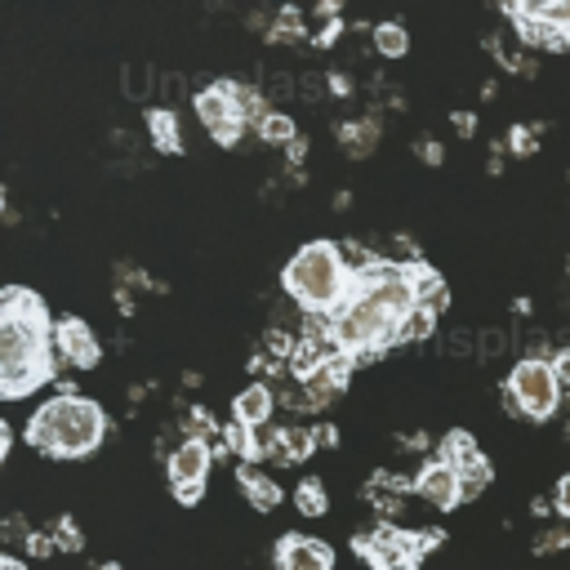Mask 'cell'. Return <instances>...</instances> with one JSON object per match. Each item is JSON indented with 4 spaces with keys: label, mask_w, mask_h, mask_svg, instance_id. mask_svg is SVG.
<instances>
[{
    "label": "cell",
    "mask_w": 570,
    "mask_h": 570,
    "mask_svg": "<svg viewBox=\"0 0 570 570\" xmlns=\"http://www.w3.org/2000/svg\"><path fill=\"white\" fill-rule=\"evenodd\" d=\"M223 89H227V98H232V107H236L240 125H245V120H263V116H267V107H263V94H258L254 85H236V80H223Z\"/></svg>",
    "instance_id": "cell-15"
},
{
    "label": "cell",
    "mask_w": 570,
    "mask_h": 570,
    "mask_svg": "<svg viewBox=\"0 0 570 570\" xmlns=\"http://www.w3.org/2000/svg\"><path fill=\"white\" fill-rule=\"evenodd\" d=\"M374 49H379L383 58H401V53L410 49L405 27H401V22H379V27H374Z\"/></svg>",
    "instance_id": "cell-20"
},
{
    "label": "cell",
    "mask_w": 570,
    "mask_h": 570,
    "mask_svg": "<svg viewBox=\"0 0 570 570\" xmlns=\"http://www.w3.org/2000/svg\"><path fill=\"white\" fill-rule=\"evenodd\" d=\"M107 436V414L98 401L76 396V392H58L49 396L31 419H27V441L45 454L58 459H85L102 445Z\"/></svg>",
    "instance_id": "cell-2"
},
{
    "label": "cell",
    "mask_w": 570,
    "mask_h": 570,
    "mask_svg": "<svg viewBox=\"0 0 570 570\" xmlns=\"http://www.w3.org/2000/svg\"><path fill=\"white\" fill-rule=\"evenodd\" d=\"M196 116H200V125H205L223 147H236V138H240V116H236V107H232V98H227L223 85L196 94Z\"/></svg>",
    "instance_id": "cell-7"
},
{
    "label": "cell",
    "mask_w": 570,
    "mask_h": 570,
    "mask_svg": "<svg viewBox=\"0 0 570 570\" xmlns=\"http://www.w3.org/2000/svg\"><path fill=\"white\" fill-rule=\"evenodd\" d=\"M517 156H525V151H534V129H525V125H517L512 129V142H508Z\"/></svg>",
    "instance_id": "cell-27"
},
{
    "label": "cell",
    "mask_w": 570,
    "mask_h": 570,
    "mask_svg": "<svg viewBox=\"0 0 570 570\" xmlns=\"http://www.w3.org/2000/svg\"><path fill=\"white\" fill-rule=\"evenodd\" d=\"M272 387L267 383H249V387H240L236 392V401H232V423H240V428H267V419H272Z\"/></svg>",
    "instance_id": "cell-11"
},
{
    "label": "cell",
    "mask_w": 570,
    "mask_h": 570,
    "mask_svg": "<svg viewBox=\"0 0 570 570\" xmlns=\"http://www.w3.org/2000/svg\"><path fill=\"white\" fill-rule=\"evenodd\" d=\"M294 508H298L303 517H321V512L330 508V494H325L321 476H307V481H298V490H294Z\"/></svg>",
    "instance_id": "cell-17"
},
{
    "label": "cell",
    "mask_w": 570,
    "mask_h": 570,
    "mask_svg": "<svg viewBox=\"0 0 570 570\" xmlns=\"http://www.w3.org/2000/svg\"><path fill=\"white\" fill-rule=\"evenodd\" d=\"M490 476H494V468H490L485 459L463 463V468H459V494H463V503H468V499H476V494L490 485Z\"/></svg>",
    "instance_id": "cell-19"
},
{
    "label": "cell",
    "mask_w": 570,
    "mask_h": 570,
    "mask_svg": "<svg viewBox=\"0 0 570 570\" xmlns=\"http://www.w3.org/2000/svg\"><path fill=\"white\" fill-rule=\"evenodd\" d=\"M454 125H459L463 134H472V129H476V116H472V111H454Z\"/></svg>",
    "instance_id": "cell-33"
},
{
    "label": "cell",
    "mask_w": 570,
    "mask_h": 570,
    "mask_svg": "<svg viewBox=\"0 0 570 570\" xmlns=\"http://www.w3.org/2000/svg\"><path fill=\"white\" fill-rule=\"evenodd\" d=\"M352 548L370 561V570H414L419 566V534H410V530L379 525V530L352 539Z\"/></svg>",
    "instance_id": "cell-5"
},
{
    "label": "cell",
    "mask_w": 570,
    "mask_h": 570,
    "mask_svg": "<svg viewBox=\"0 0 570 570\" xmlns=\"http://www.w3.org/2000/svg\"><path fill=\"white\" fill-rule=\"evenodd\" d=\"M419 156H423V160H441V147H436V142H419Z\"/></svg>",
    "instance_id": "cell-35"
},
{
    "label": "cell",
    "mask_w": 570,
    "mask_h": 570,
    "mask_svg": "<svg viewBox=\"0 0 570 570\" xmlns=\"http://www.w3.org/2000/svg\"><path fill=\"white\" fill-rule=\"evenodd\" d=\"M374 134H379V125H374V120H361V125H343V147H347L352 156H365V151L374 147Z\"/></svg>",
    "instance_id": "cell-23"
},
{
    "label": "cell",
    "mask_w": 570,
    "mask_h": 570,
    "mask_svg": "<svg viewBox=\"0 0 570 570\" xmlns=\"http://www.w3.org/2000/svg\"><path fill=\"white\" fill-rule=\"evenodd\" d=\"M432 325H436V312L419 303V307L396 325V343H419V338H428V334H432Z\"/></svg>",
    "instance_id": "cell-18"
},
{
    "label": "cell",
    "mask_w": 570,
    "mask_h": 570,
    "mask_svg": "<svg viewBox=\"0 0 570 570\" xmlns=\"http://www.w3.org/2000/svg\"><path fill=\"white\" fill-rule=\"evenodd\" d=\"M534 18L570 40V0H534Z\"/></svg>",
    "instance_id": "cell-22"
},
{
    "label": "cell",
    "mask_w": 570,
    "mask_h": 570,
    "mask_svg": "<svg viewBox=\"0 0 570 570\" xmlns=\"http://www.w3.org/2000/svg\"><path fill=\"white\" fill-rule=\"evenodd\" d=\"M18 534H22V517H9L4 521V539H18Z\"/></svg>",
    "instance_id": "cell-36"
},
{
    "label": "cell",
    "mask_w": 570,
    "mask_h": 570,
    "mask_svg": "<svg viewBox=\"0 0 570 570\" xmlns=\"http://www.w3.org/2000/svg\"><path fill=\"white\" fill-rule=\"evenodd\" d=\"M436 459H445V463H454V468H463V463L481 459V450H476V436H472L468 428H450V432L441 436V454H436Z\"/></svg>",
    "instance_id": "cell-14"
},
{
    "label": "cell",
    "mask_w": 570,
    "mask_h": 570,
    "mask_svg": "<svg viewBox=\"0 0 570 570\" xmlns=\"http://www.w3.org/2000/svg\"><path fill=\"white\" fill-rule=\"evenodd\" d=\"M557 548H570V530H543L539 539H534V552L543 557V552H557Z\"/></svg>",
    "instance_id": "cell-25"
},
{
    "label": "cell",
    "mask_w": 570,
    "mask_h": 570,
    "mask_svg": "<svg viewBox=\"0 0 570 570\" xmlns=\"http://www.w3.org/2000/svg\"><path fill=\"white\" fill-rule=\"evenodd\" d=\"M49 338H53V325H49L40 294L27 285H4L0 294V392L9 401L53 379L58 352L49 347Z\"/></svg>",
    "instance_id": "cell-1"
},
{
    "label": "cell",
    "mask_w": 570,
    "mask_h": 570,
    "mask_svg": "<svg viewBox=\"0 0 570 570\" xmlns=\"http://www.w3.org/2000/svg\"><path fill=\"white\" fill-rule=\"evenodd\" d=\"M312 436H316V445H334V441H338L334 423H321V428H312Z\"/></svg>",
    "instance_id": "cell-32"
},
{
    "label": "cell",
    "mask_w": 570,
    "mask_h": 570,
    "mask_svg": "<svg viewBox=\"0 0 570 570\" xmlns=\"http://www.w3.org/2000/svg\"><path fill=\"white\" fill-rule=\"evenodd\" d=\"M240 485H245V494H249V503L258 508V512H272L276 503H281V485L272 481V476H263L258 468H249V463H240Z\"/></svg>",
    "instance_id": "cell-13"
},
{
    "label": "cell",
    "mask_w": 570,
    "mask_h": 570,
    "mask_svg": "<svg viewBox=\"0 0 570 570\" xmlns=\"http://www.w3.org/2000/svg\"><path fill=\"white\" fill-rule=\"evenodd\" d=\"M53 543H58V548H62V552H76V548H80V543H85V539H80V530H76V521H71V517H58V521H53Z\"/></svg>",
    "instance_id": "cell-24"
},
{
    "label": "cell",
    "mask_w": 570,
    "mask_h": 570,
    "mask_svg": "<svg viewBox=\"0 0 570 570\" xmlns=\"http://www.w3.org/2000/svg\"><path fill=\"white\" fill-rule=\"evenodd\" d=\"M508 18L517 22V31H521V40H525V45H552V49L570 45L566 36H557L548 22H539V18H534V4H508Z\"/></svg>",
    "instance_id": "cell-12"
},
{
    "label": "cell",
    "mask_w": 570,
    "mask_h": 570,
    "mask_svg": "<svg viewBox=\"0 0 570 570\" xmlns=\"http://www.w3.org/2000/svg\"><path fill=\"white\" fill-rule=\"evenodd\" d=\"M209 459H214L209 441H200V436L178 441V445L169 450V459H165V468H169V485H174V490H183V485H205Z\"/></svg>",
    "instance_id": "cell-8"
},
{
    "label": "cell",
    "mask_w": 570,
    "mask_h": 570,
    "mask_svg": "<svg viewBox=\"0 0 570 570\" xmlns=\"http://www.w3.org/2000/svg\"><path fill=\"white\" fill-rule=\"evenodd\" d=\"M441 543H445V534H441V530H428V534H419V557H423V552H432V548H441Z\"/></svg>",
    "instance_id": "cell-31"
},
{
    "label": "cell",
    "mask_w": 570,
    "mask_h": 570,
    "mask_svg": "<svg viewBox=\"0 0 570 570\" xmlns=\"http://www.w3.org/2000/svg\"><path fill=\"white\" fill-rule=\"evenodd\" d=\"M552 374H557V383H561V392H566V387H570V347L552 352Z\"/></svg>",
    "instance_id": "cell-26"
},
{
    "label": "cell",
    "mask_w": 570,
    "mask_h": 570,
    "mask_svg": "<svg viewBox=\"0 0 570 570\" xmlns=\"http://www.w3.org/2000/svg\"><path fill=\"white\" fill-rule=\"evenodd\" d=\"M258 138H263V142H281V147H289L298 134H294V120H289L285 111H267V116L258 120Z\"/></svg>",
    "instance_id": "cell-21"
},
{
    "label": "cell",
    "mask_w": 570,
    "mask_h": 570,
    "mask_svg": "<svg viewBox=\"0 0 570 570\" xmlns=\"http://www.w3.org/2000/svg\"><path fill=\"white\" fill-rule=\"evenodd\" d=\"M53 352H58V361L62 365H76V370H89V365H98V338H94V330L80 321V316H62L58 325H53Z\"/></svg>",
    "instance_id": "cell-6"
},
{
    "label": "cell",
    "mask_w": 570,
    "mask_h": 570,
    "mask_svg": "<svg viewBox=\"0 0 570 570\" xmlns=\"http://www.w3.org/2000/svg\"><path fill=\"white\" fill-rule=\"evenodd\" d=\"M285 289L307 307V312H334L347 289H352V276L343 267V254L338 245L330 240H307L289 263H285Z\"/></svg>",
    "instance_id": "cell-3"
},
{
    "label": "cell",
    "mask_w": 570,
    "mask_h": 570,
    "mask_svg": "<svg viewBox=\"0 0 570 570\" xmlns=\"http://www.w3.org/2000/svg\"><path fill=\"white\" fill-rule=\"evenodd\" d=\"M303 151H307V142H303V138H294V142H289V160H303Z\"/></svg>",
    "instance_id": "cell-37"
},
{
    "label": "cell",
    "mask_w": 570,
    "mask_h": 570,
    "mask_svg": "<svg viewBox=\"0 0 570 570\" xmlns=\"http://www.w3.org/2000/svg\"><path fill=\"white\" fill-rule=\"evenodd\" d=\"M0 570H22V561L18 557H0Z\"/></svg>",
    "instance_id": "cell-38"
},
{
    "label": "cell",
    "mask_w": 570,
    "mask_h": 570,
    "mask_svg": "<svg viewBox=\"0 0 570 570\" xmlns=\"http://www.w3.org/2000/svg\"><path fill=\"white\" fill-rule=\"evenodd\" d=\"M503 401H508V410H517L525 419H552L561 405V383L552 374V361H539V356L517 361L508 374Z\"/></svg>",
    "instance_id": "cell-4"
},
{
    "label": "cell",
    "mask_w": 570,
    "mask_h": 570,
    "mask_svg": "<svg viewBox=\"0 0 570 570\" xmlns=\"http://www.w3.org/2000/svg\"><path fill=\"white\" fill-rule=\"evenodd\" d=\"M552 503H557V512H566V517H570V472L557 481V494H552Z\"/></svg>",
    "instance_id": "cell-29"
},
{
    "label": "cell",
    "mask_w": 570,
    "mask_h": 570,
    "mask_svg": "<svg viewBox=\"0 0 570 570\" xmlns=\"http://www.w3.org/2000/svg\"><path fill=\"white\" fill-rule=\"evenodd\" d=\"M98 570H120V566H116V561H102V566H98Z\"/></svg>",
    "instance_id": "cell-39"
},
{
    "label": "cell",
    "mask_w": 570,
    "mask_h": 570,
    "mask_svg": "<svg viewBox=\"0 0 570 570\" xmlns=\"http://www.w3.org/2000/svg\"><path fill=\"white\" fill-rule=\"evenodd\" d=\"M147 129H151V138H156L160 151H178V147H183V134H178V116H174V111L156 107V111L147 116Z\"/></svg>",
    "instance_id": "cell-16"
},
{
    "label": "cell",
    "mask_w": 570,
    "mask_h": 570,
    "mask_svg": "<svg viewBox=\"0 0 570 570\" xmlns=\"http://www.w3.org/2000/svg\"><path fill=\"white\" fill-rule=\"evenodd\" d=\"M200 494H205V485H183V490H174V499H178L183 508H196V503H200Z\"/></svg>",
    "instance_id": "cell-30"
},
{
    "label": "cell",
    "mask_w": 570,
    "mask_h": 570,
    "mask_svg": "<svg viewBox=\"0 0 570 570\" xmlns=\"http://www.w3.org/2000/svg\"><path fill=\"white\" fill-rule=\"evenodd\" d=\"M276 570H334V548L307 534L276 539Z\"/></svg>",
    "instance_id": "cell-9"
},
{
    "label": "cell",
    "mask_w": 570,
    "mask_h": 570,
    "mask_svg": "<svg viewBox=\"0 0 570 570\" xmlns=\"http://www.w3.org/2000/svg\"><path fill=\"white\" fill-rule=\"evenodd\" d=\"M414 494H419V499H428L432 508L450 512V508L463 499V494H459V468H454V463H445V459L423 463V468H419V476H414Z\"/></svg>",
    "instance_id": "cell-10"
},
{
    "label": "cell",
    "mask_w": 570,
    "mask_h": 570,
    "mask_svg": "<svg viewBox=\"0 0 570 570\" xmlns=\"http://www.w3.org/2000/svg\"><path fill=\"white\" fill-rule=\"evenodd\" d=\"M9 445H13V428H9V423H0V459L9 454Z\"/></svg>",
    "instance_id": "cell-34"
},
{
    "label": "cell",
    "mask_w": 570,
    "mask_h": 570,
    "mask_svg": "<svg viewBox=\"0 0 570 570\" xmlns=\"http://www.w3.org/2000/svg\"><path fill=\"white\" fill-rule=\"evenodd\" d=\"M58 543H53V534H27V552L31 557H49Z\"/></svg>",
    "instance_id": "cell-28"
}]
</instances>
